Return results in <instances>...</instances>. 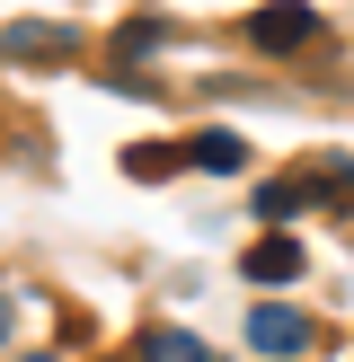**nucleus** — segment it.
<instances>
[{"label":"nucleus","instance_id":"obj_6","mask_svg":"<svg viewBox=\"0 0 354 362\" xmlns=\"http://www.w3.org/2000/svg\"><path fill=\"white\" fill-rule=\"evenodd\" d=\"M186 159H195V168H212V177H230V168H248V151H239V133H195V141H186Z\"/></svg>","mask_w":354,"mask_h":362},{"label":"nucleus","instance_id":"obj_12","mask_svg":"<svg viewBox=\"0 0 354 362\" xmlns=\"http://www.w3.org/2000/svg\"><path fill=\"white\" fill-rule=\"evenodd\" d=\"M35 362H53V354H35Z\"/></svg>","mask_w":354,"mask_h":362},{"label":"nucleus","instance_id":"obj_10","mask_svg":"<svg viewBox=\"0 0 354 362\" xmlns=\"http://www.w3.org/2000/svg\"><path fill=\"white\" fill-rule=\"evenodd\" d=\"M328 204H346V212H354V159H336V168H328Z\"/></svg>","mask_w":354,"mask_h":362},{"label":"nucleus","instance_id":"obj_11","mask_svg":"<svg viewBox=\"0 0 354 362\" xmlns=\"http://www.w3.org/2000/svg\"><path fill=\"white\" fill-rule=\"evenodd\" d=\"M0 336H9V300H0Z\"/></svg>","mask_w":354,"mask_h":362},{"label":"nucleus","instance_id":"obj_4","mask_svg":"<svg viewBox=\"0 0 354 362\" xmlns=\"http://www.w3.org/2000/svg\"><path fill=\"white\" fill-rule=\"evenodd\" d=\"M71 45H80L71 27H0V53L9 62H62Z\"/></svg>","mask_w":354,"mask_h":362},{"label":"nucleus","instance_id":"obj_8","mask_svg":"<svg viewBox=\"0 0 354 362\" xmlns=\"http://www.w3.org/2000/svg\"><path fill=\"white\" fill-rule=\"evenodd\" d=\"M177 159H186V151H169V141H142V151H124V168H133V177H169Z\"/></svg>","mask_w":354,"mask_h":362},{"label":"nucleus","instance_id":"obj_3","mask_svg":"<svg viewBox=\"0 0 354 362\" xmlns=\"http://www.w3.org/2000/svg\"><path fill=\"white\" fill-rule=\"evenodd\" d=\"M248 283H275V292H283V283H301V239H283V230H266V239L257 247H248Z\"/></svg>","mask_w":354,"mask_h":362},{"label":"nucleus","instance_id":"obj_9","mask_svg":"<svg viewBox=\"0 0 354 362\" xmlns=\"http://www.w3.org/2000/svg\"><path fill=\"white\" fill-rule=\"evenodd\" d=\"M115 53H124V62H133V53H159V18H133V27L115 35Z\"/></svg>","mask_w":354,"mask_h":362},{"label":"nucleus","instance_id":"obj_2","mask_svg":"<svg viewBox=\"0 0 354 362\" xmlns=\"http://www.w3.org/2000/svg\"><path fill=\"white\" fill-rule=\"evenodd\" d=\"M310 318H301V310H283V300H266V310H248V345H257V354H275V362H301V354H310Z\"/></svg>","mask_w":354,"mask_h":362},{"label":"nucleus","instance_id":"obj_7","mask_svg":"<svg viewBox=\"0 0 354 362\" xmlns=\"http://www.w3.org/2000/svg\"><path fill=\"white\" fill-rule=\"evenodd\" d=\"M142 362H204V345H195L186 327H151L142 336Z\"/></svg>","mask_w":354,"mask_h":362},{"label":"nucleus","instance_id":"obj_1","mask_svg":"<svg viewBox=\"0 0 354 362\" xmlns=\"http://www.w3.org/2000/svg\"><path fill=\"white\" fill-rule=\"evenodd\" d=\"M248 45H257V53H275V62H283V53L319 45V9H310V0H266V9L248 18Z\"/></svg>","mask_w":354,"mask_h":362},{"label":"nucleus","instance_id":"obj_5","mask_svg":"<svg viewBox=\"0 0 354 362\" xmlns=\"http://www.w3.org/2000/svg\"><path fill=\"white\" fill-rule=\"evenodd\" d=\"M310 194H319V186H310V177H275V186H257V212H266V221H275V230H283V221H292V212H301V204H310Z\"/></svg>","mask_w":354,"mask_h":362}]
</instances>
